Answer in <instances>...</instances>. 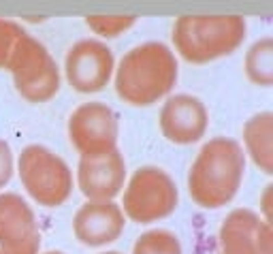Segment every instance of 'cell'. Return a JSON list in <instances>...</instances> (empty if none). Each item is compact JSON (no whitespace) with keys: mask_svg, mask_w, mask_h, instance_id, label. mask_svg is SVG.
Masks as SVG:
<instances>
[{"mask_svg":"<svg viewBox=\"0 0 273 254\" xmlns=\"http://www.w3.org/2000/svg\"><path fill=\"white\" fill-rule=\"evenodd\" d=\"M271 58H273V43L269 36L256 41L250 50H247L245 73L252 83H256V86H271V81H273Z\"/></svg>","mask_w":273,"mask_h":254,"instance_id":"9a60e30c","label":"cell"},{"mask_svg":"<svg viewBox=\"0 0 273 254\" xmlns=\"http://www.w3.org/2000/svg\"><path fill=\"white\" fill-rule=\"evenodd\" d=\"M135 17H105V15H98V17H86V24L88 26L105 36V39H115V36L124 34L128 28L135 26Z\"/></svg>","mask_w":273,"mask_h":254,"instance_id":"e0dca14e","label":"cell"},{"mask_svg":"<svg viewBox=\"0 0 273 254\" xmlns=\"http://www.w3.org/2000/svg\"><path fill=\"white\" fill-rule=\"evenodd\" d=\"M19 179L28 195L43 207H58L73 192L68 165L45 145H26L19 154Z\"/></svg>","mask_w":273,"mask_h":254,"instance_id":"5b68a950","label":"cell"},{"mask_svg":"<svg viewBox=\"0 0 273 254\" xmlns=\"http://www.w3.org/2000/svg\"><path fill=\"white\" fill-rule=\"evenodd\" d=\"M180 203L173 177L160 167H141L124 190V214L137 224H150L171 216Z\"/></svg>","mask_w":273,"mask_h":254,"instance_id":"8992f818","label":"cell"},{"mask_svg":"<svg viewBox=\"0 0 273 254\" xmlns=\"http://www.w3.org/2000/svg\"><path fill=\"white\" fill-rule=\"evenodd\" d=\"M11 175H13V154H11L9 143L0 139V188L9 184Z\"/></svg>","mask_w":273,"mask_h":254,"instance_id":"d6986e66","label":"cell"},{"mask_svg":"<svg viewBox=\"0 0 273 254\" xmlns=\"http://www.w3.org/2000/svg\"><path fill=\"white\" fill-rule=\"evenodd\" d=\"M115 68L111 50L96 39L77 41L64 58L68 83L81 94L101 92L109 83Z\"/></svg>","mask_w":273,"mask_h":254,"instance_id":"ba28073f","label":"cell"},{"mask_svg":"<svg viewBox=\"0 0 273 254\" xmlns=\"http://www.w3.org/2000/svg\"><path fill=\"white\" fill-rule=\"evenodd\" d=\"M269 197H271V188L265 190V197H263V210H265V216H267V222L271 220V205H269Z\"/></svg>","mask_w":273,"mask_h":254,"instance_id":"ffe728a7","label":"cell"},{"mask_svg":"<svg viewBox=\"0 0 273 254\" xmlns=\"http://www.w3.org/2000/svg\"><path fill=\"white\" fill-rule=\"evenodd\" d=\"M133 254H184V252L175 233L164 231V228H154V231H145L135 241Z\"/></svg>","mask_w":273,"mask_h":254,"instance_id":"2e32d148","label":"cell"},{"mask_svg":"<svg viewBox=\"0 0 273 254\" xmlns=\"http://www.w3.org/2000/svg\"><path fill=\"white\" fill-rule=\"evenodd\" d=\"M177 83V58L164 43L150 41L130 50L115 71L117 96L135 107L164 99Z\"/></svg>","mask_w":273,"mask_h":254,"instance_id":"7a4b0ae2","label":"cell"},{"mask_svg":"<svg viewBox=\"0 0 273 254\" xmlns=\"http://www.w3.org/2000/svg\"><path fill=\"white\" fill-rule=\"evenodd\" d=\"M45 254H64V252H58V250H52V252H45Z\"/></svg>","mask_w":273,"mask_h":254,"instance_id":"44dd1931","label":"cell"},{"mask_svg":"<svg viewBox=\"0 0 273 254\" xmlns=\"http://www.w3.org/2000/svg\"><path fill=\"white\" fill-rule=\"evenodd\" d=\"M209 126L207 107L196 96L175 94L160 109V130L177 145H190L203 139Z\"/></svg>","mask_w":273,"mask_h":254,"instance_id":"7c38bea8","label":"cell"},{"mask_svg":"<svg viewBox=\"0 0 273 254\" xmlns=\"http://www.w3.org/2000/svg\"><path fill=\"white\" fill-rule=\"evenodd\" d=\"M23 32H26V30H23L19 24L0 17V68H7L11 52H13L17 39Z\"/></svg>","mask_w":273,"mask_h":254,"instance_id":"ac0fdd59","label":"cell"},{"mask_svg":"<svg viewBox=\"0 0 273 254\" xmlns=\"http://www.w3.org/2000/svg\"><path fill=\"white\" fill-rule=\"evenodd\" d=\"M103 254H120V252H103Z\"/></svg>","mask_w":273,"mask_h":254,"instance_id":"7402d4cb","label":"cell"},{"mask_svg":"<svg viewBox=\"0 0 273 254\" xmlns=\"http://www.w3.org/2000/svg\"><path fill=\"white\" fill-rule=\"evenodd\" d=\"M41 231L30 205L15 192L0 195V254H39Z\"/></svg>","mask_w":273,"mask_h":254,"instance_id":"9c48e42d","label":"cell"},{"mask_svg":"<svg viewBox=\"0 0 273 254\" xmlns=\"http://www.w3.org/2000/svg\"><path fill=\"white\" fill-rule=\"evenodd\" d=\"M245 173V152L231 137H216L201 148L188 173V192L203 210L231 203Z\"/></svg>","mask_w":273,"mask_h":254,"instance_id":"6da1fadb","label":"cell"},{"mask_svg":"<svg viewBox=\"0 0 273 254\" xmlns=\"http://www.w3.org/2000/svg\"><path fill=\"white\" fill-rule=\"evenodd\" d=\"M120 126L117 116L105 103H84L68 120V137L79 154L115 150Z\"/></svg>","mask_w":273,"mask_h":254,"instance_id":"52a82bcc","label":"cell"},{"mask_svg":"<svg viewBox=\"0 0 273 254\" xmlns=\"http://www.w3.org/2000/svg\"><path fill=\"white\" fill-rule=\"evenodd\" d=\"M271 126L273 120L269 111L256 113L250 118L243 126V141L245 152L250 154L252 163L265 173H271L273 160H271Z\"/></svg>","mask_w":273,"mask_h":254,"instance_id":"5bb4252c","label":"cell"},{"mask_svg":"<svg viewBox=\"0 0 273 254\" xmlns=\"http://www.w3.org/2000/svg\"><path fill=\"white\" fill-rule=\"evenodd\" d=\"M218 254H271V224L250 210H233L220 226Z\"/></svg>","mask_w":273,"mask_h":254,"instance_id":"8fae6325","label":"cell"},{"mask_svg":"<svg viewBox=\"0 0 273 254\" xmlns=\"http://www.w3.org/2000/svg\"><path fill=\"white\" fill-rule=\"evenodd\" d=\"M7 68L13 75L17 92L30 103H47L60 90V71L54 58L45 50V45L28 32L17 39Z\"/></svg>","mask_w":273,"mask_h":254,"instance_id":"277c9868","label":"cell"},{"mask_svg":"<svg viewBox=\"0 0 273 254\" xmlns=\"http://www.w3.org/2000/svg\"><path fill=\"white\" fill-rule=\"evenodd\" d=\"M173 45L186 62L205 64L229 56L245 39V19L224 17H177L173 24Z\"/></svg>","mask_w":273,"mask_h":254,"instance_id":"3957f363","label":"cell"},{"mask_svg":"<svg viewBox=\"0 0 273 254\" xmlns=\"http://www.w3.org/2000/svg\"><path fill=\"white\" fill-rule=\"evenodd\" d=\"M124 179L126 165L117 148L98 154H81L77 184L88 201H113V197L122 192Z\"/></svg>","mask_w":273,"mask_h":254,"instance_id":"30bf717a","label":"cell"},{"mask_svg":"<svg viewBox=\"0 0 273 254\" xmlns=\"http://www.w3.org/2000/svg\"><path fill=\"white\" fill-rule=\"evenodd\" d=\"M124 214L117 203L90 201L73 218V233L84 246L101 248L115 241L124 231Z\"/></svg>","mask_w":273,"mask_h":254,"instance_id":"4fadbf2b","label":"cell"}]
</instances>
